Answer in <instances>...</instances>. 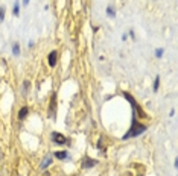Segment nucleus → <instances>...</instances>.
Here are the masks:
<instances>
[{
	"instance_id": "f8f14e48",
	"label": "nucleus",
	"mask_w": 178,
	"mask_h": 176,
	"mask_svg": "<svg viewBox=\"0 0 178 176\" xmlns=\"http://www.w3.org/2000/svg\"><path fill=\"white\" fill-rule=\"evenodd\" d=\"M12 53H14L15 56L20 55V44H18V42H14V46H12Z\"/></svg>"
},
{
	"instance_id": "9d476101",
	"label": "nucleus",
	"mask_w": 178,
	"mask_h": 176,
	"mask_svg": "<svg viewBox=\"0 0 178 176\" xmlns=\"http://www.w3.org/2000/svg\"><path fill=\"white\" fill-rule=\"evenodd\" d=\"M158 87H160V76H155V81L152 84V91L157 93L158 91Z\"/></svg>"
},
{
	"instance_id": "a211bd4d",
	"label": "nucleus",
	"mask_w": 178,
	"mask_h": 176,
	"mask_svg": "<svg viewBox=\"0 0 178 176\" xmlns=\"http://www.w3.org/2000/svg\"><path fill=\"white\" fill-rule=\"evenodd\" d=\"M126 40H128V35L123 34V35H122V41H126Z\"/></svg>"
},
{
	"instance_id": "39448f33",
	"label": "nucleus",
	"mask_w": 178,
	"mask_h": 176,
	"mask_svg": "<svg viewBox=\"0 0 178 176\" xmlns=\"http://www.w3.org/2000/svg\"><path fill=\"white\" fill-rule=\"evenodd\" d=\"M98 159H94V158H90V156H84L82 158V161H81V167L82 169H91V167H94V166H98Z\"/></svg>"
},
{
	"instance_id": "2eb2a0df",
	"label": "nucleus",
	"mask_w": 178,
	"mask_h": 176,
	"mask_svg": "<svg viewBox=\"0 0 178 176\" xmlns=\"http://www.w3.org/2000/svg\"><path fill=\"white\" fill-rule=\"evenodd\" d=\"M5 12H6V8H5V6H0V21L5 20Z\"/></svg>"
},
{
	"instance_id": "dca6fc26",
	"label": "nucleus",
	"mask_w": 178,
	"mask_h": 176,
	"mask_svg": "<svg viewBox=\"0 0 178 176\" xmlns=\"http://www.w3.org/2000/svg\"><path fill=\"white\" fill-rule=\"evenodd\" d=\"M23 87H24L23 91H24V94H26V93H28V90H29V87H31V82H29V81H24V82H23Z\"/></svg>"
},
{
	"instance_id": "20e7f679",
	"label": "nucleus",
	"mask_w": 178,
	"mask_h": 176,
	"mask_svg": "<svg viewBox=\"0 0 178 176\" xmlns=\"http://www.w3.org/2000/svg\"><path fill=\"white\" fill-rule=\"evenodd\" d=\"M49 117L53 120L56 119V93H52V99L49 105Z\"/></svg>"
},
{
	"instance_id": "4468645a",
	"label": "nucleus",
	"mask_w": 178,
	"mask_h": 176,
	"mask_svg": "<svg viewBox=\"0 0 178 176\" xmlns=\"http://www.w3.org/2000/svg\"><path fill=\"white\" fill-rule=\"evenodd\" d=\"M163 53H164V50L161 49H155V58H163Z\"/></svg>"
},
{
	"instance_id": "aec40b11",
	"label": "nucleus",
	"mask_w": 178,
	"mask_h": 176,
	"mask_svg": "<svg viewBox=\"0 0 178 176\" xmlns=\"http://www.w3.org/2000/svg\"><path fill=\"white\" fill-rule=\"evenodd\" d=\"M28 47H29V49H32V47H34V42H32V41H29V44H28Z\"/></svg>"
},
{
	"instance_id": "6e6552de",
	"label": "nucleus",
	"mask_w": 178,
	"mask_h": 176,
	"mask_svg": "<svg viewBox=\"0 0 178 176\" xmlns=\"http://www.w3.org/2000/svg\"><path fill=\"white\" fill-rule=\"evenodd\" d=\"M53 156H55L56 159H67V158H69V152H67V150L55 152V153H53Z\"/></svg>"
},
{
	"instance_id": "7ed1b4c3",
	"label": "nucleus",
	"mask_w": 178,
	"mask_h": 176,
	"mask_svg": "<svg viewBox=\"0 0 178 176\" xmlns=\"http://www.w3.org/2000/svg\"><path fill=\"white\" fill-rule=\"evenodd\" d=\"M50 137H52V141L53 143H56V144H59V146H64V144H70V140L69 138H66L61 132H52L50 134Z\"/></svg>"
},
{
	"instance_id": "ddd939ff",
	"label": "nucleus",
	"mask_w": 178,
	"mask_h": 176,
	"mask_svg": "<svg viewBox=\"0 0 178 176\" xmlns=\"http://www.w3.org/2000/svg\"><path fill=\"white\" fill-rule=\"evenodd\" d=\"M52 164V158H47V159H44V163L41 164V169H46V167H49Z\"/></svg>"
},
{
	"instance_id": "f3484780",
	"label": "nucleus",
	"mask_w": 178,
	"mask_h": 176,
	"mask_svg": "<svg viewBox=\"0 0 178 176\" xmlns=\"http://www.w3.org/2000/svg\"><path fill=\"white\" fill-rule=\"evenodd\" d=\"M126 35H129V36H131V40H134V38H136V34H134V30H132V29H129Z\"/></svg>"
},
{
	"instance_id": "0eeeda50",
	"label": "nucleus",
	"mask_w": 178,
	"mask_h": 176,
	"mask_svg": "<svg viewBox=\"0 0 178 176\" xmlns=\"http://www.w3.org/2000/svg\"><path fill=\"white\" fill-rule=\"evenodd\" d=\"M28 114H29V108H28V106L20 108L18 109V120H24L26 117H28Z\"/></svg>"
},
{
	"instance_id": "9b49d317",
	"label": "nucleus",
	"mask_w": 178,
	"mask_h": 176,
	"mask_svg": "<svg viewBox=\"0 0 178 176\" xmlns=\"http://www.w3.org/2000/svg\"><path fill=\"white\" fill-rule=\"evenodd\" d=\"M107 15L111 17V18H114L116 17V9L113 8V6H107Z\"/></svg>"
},
{
	"instance_id": "423d86ee",
	"label": "nucleus",
	"mask_w": 178,
	"mask_h": 176,
	"mask_svg": "<svg viewBox=\"0 0 178 176\" xmlns=\"http://www.w3.org/2000/svg\"><path fill=\"white\" fill-rule=\"evenodd\" d=\"M47 61H49V65L50 67H55L56 62H58V50H52L47 56Z\"/></svg>"
},
{
	"instance_id": "6ab92c4d",
	"label": "nucleus",
	"mask_w": 178,
	"mask_h": 176,
	"mask_svg": "<svg viewBox=\"0 0 178 176\" xmlns=\"http://www.w3.org/2000/svg\"><path fill=\"white\" fill-rule=\"evenodd\" d=\"M29 2H31V0H23V5H24V6H28Z\"/></svg>"
},
{
	"instance_id": "1a4fd4ad",
	"label": "nucleus",
	"mask_w": 178,
	"mask_h": 176,
	"mask_svg": "<svg viewBox=\"0 0 178 176\" xmlns=\"http://www.w3.org/2000/svg\"><path fill=\"white\" fill-rule=\"evenodd\" d=\"M12 14L15 15V17H18V14H20V2H18V0H15V3H14Z\"/></svg>"
},
{
	"instance_id": "f03ea898",
	"label": "nucleus",
	"mask_w": 178,
	"mask_h": 176,
	"mask_svg": "<svg viewBox=\"0 0 178 176\" xmlns=\"http://www.w3.org/2000/svg\"><path fill=\"white\" fill-rule=\"evenodd\" d=\"M123 97H125V99L128 100V102L131 103V106H132V114H136V115H140V117H143V115H145V114H143V109H142V108H140V106L137 105L136 99H134L131 94L125 91V93H123Z\"/></svg>"
},
{
	"instance_id": "f257e3e1",
	"label": "nucleus",
	"mask_w": 178,
	"mask_h": 176,
	"mask_svg": "<svg viewBox=\"0 0 178 176\" xmlns=\"http://www.w3.org/2000/svg\"><path fill=\"white\" fill-rule=\"evenodd\" d=\"M148 127L146 125H143V123H140V121L137 120V115L136 114H132V121H131V129H129L125 135L122 137V140L125 141V140H129V138H136L139 137L140 134H143L145 131H146Z\"/></svg>"
}]
</instances>
